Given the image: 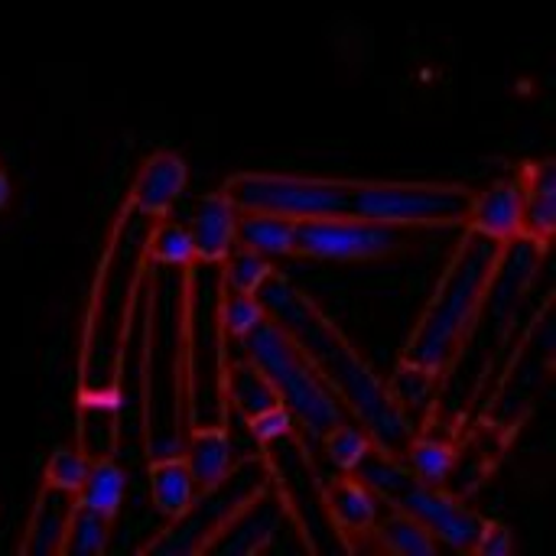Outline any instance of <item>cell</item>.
<instances>
[{
	"label": "cell",
	"mask_w": 556,
	"mask_h": 556,
	"mask_svg": "<svg viewBox=\"0 0 556 556\" xmlns=\"http://www.w3.org/2000/svg\"><path fill=\"white\" fill-rule=\"evenodd\" d=\"M257 296L267 316H274L303 345L329 391L358 424L368 427L375 443L391 456H404V446L410 443L417 427L410 424L391 388L352 345V339L323 313V306L280 270H274L261 283Z\"/></svg>",
	"instance_id": "obj_1"
},
{
	"label": "cell",
	"mask_w": 556,
	"mask_h": 556,
	"mask_svg": "<svg viewBox=\"0 0 556 556\" xmlns=\"http://www.w3.org/2000/svg\"><path fill=\"white\" fill-rule=\"evenodd\" d=\"M508 251L511 244H502L476 228H463L440 280L433 283V293L420 309V319L401 349V365L433 378L456 365L459 352L482 323L492 290L508 264Z\"/></svg>",
	"instance_id": "obj_2"
},
{
	"label": "cell",
	"mask_w": 556,
	"mask_h": 556,
	"mask_svg": "<svg viewBox=\"0 0 556 556\" xmlns=\"http://www.w3.org/2000/svg\"><path fill=\"white\" fill-rule=\"evenodd\" d=\"M124 225H127V205H121V215L111 228L108 248L101 254L88 316H85V339H81V404L101 407L117 404V371H121V352L130 326V306L140 290V280L127 290H121L117 300H111V287L117 277V261L124 248Z\"/></svg>",
	"instance_id": "obj_3"
},
{
	"label": "cell",
	"mask_w": 556,
	"mask_h": 556,
	"mask_svg": "<svg viewBox=\"0 0 556 556\" xmlns=\"http://www.w3.org/2000/svg\"><path fill=\"white\" fill-rule=\"evenodd\" d=\"M244 358L270 381L280 404L293 414L296 427L313 437H323L332 424H339L349 410L329 391L303 345L274 319L267 316L248 339H241Z\"/></svg>",
	"instance_id": "obj_4"
},
{
	"label": "cell",
	"mask_w": 556,
	"mask_h": 556,
	"mask_svg": "<svg viewBox=\"0 0 556 556\" xmlns=\"http://www.w3.org/2000/svg\"><path fill=\"white\" fill-rule=\"evenodd\" d=\"M476 189L446 179H355L352 212L401 228H463Z\"/></svg>",
	"instance_id": "obj_5"
},
{
	"label": "cell",
	"mask_w": 556,
	"mask_h": 556,
	"mask_svg": "<svg viewBox=\"0 0 556 556\" xmlns=\"http://www.w3.org/2000/svg\"><path fill=\"white\" fill-rule=\"evenodd\" d=\"M257 463H261V456L248 459L244 466H235L228 472V479H222L218 485L202 489L195 495V502L189 505V511L179 521H173L166 531L150 538L140 551L143 554H208L212 544L228 531V525L264 489H270V466L264 459L261 472H254Z\"/></svg>",
	"instance_id": "obj_6"
},
{
	"label": "cell",
	"mask_w": 556,
	"mask_h": 556,
	"mask_svg": "<svg viewBox=\"0 0 556 556\" xmlns=\"http://www.w3.org/2000/svg\"><path fill=\"white\" fill-rule=\"evenodd\" d=\"M355 179L345 176H300V173H231L222 192L238 212H270L283 218H316L352 212Z\"/></svg>",
	"instance_id": "obj_7"
},
{
	"label": "cell",
	"mask_w": 556,
	"mask_h": 556,
	"mask_svg": "<svg viewBox=\"0 0 556 556\" xmlns=\"http://www.w3.org/2000/svg\"><path fill=\"white\" fill-rule=\"evenodd\" d=\"M414 231L365 218L355 212L296 218L293 228V257L323 261V264H371L397 257L410 248Z\"/></svg>",
	"instance_id": "obj_8"
},
{
	"label": "cell",
	"mask_w": 556,
	"mask_h": 556,
	"mask_svg": "<svg viewBox=\"0 0 556 556\" xmlns=\"http://www.w3.org/2000/svg\"><path fill=\"white\" fill-rule=\"evenodd\" d=\"M394 508L414 515L440 541L443 551H456V554H476L489 521L476 508H469L459 495H450L446 485H424V482H414L394 502Z\"/></svg>",
	"instance_id": "obj_9"
},
{
	"label": "cell",
	"mask_w": 556,
	"mask_h": 556,
	"mask_svg": "<svg viewBox=\"0 0 556 556\" xmlns=\"http://www.w3.org/2000/svg\"><path fill=\"white\" fill-rule=\"evenodd\" d=\"M189 186V166L176 150H153L134 173V182L127 189L124 205L137 215V218H169V212L176 208V202L182 199Z\"/></svg>",
	"instance_id": "obj_10"
},
{
	"label": "cell",
	"mask_w": 556,
	"mask_h": 556,
	"mask_svg": "<svg viewBox=\"0 0 556 556\" xmlns=\"http://www.w3.org/2000/svg\"><path fill=\"white\" fill-rule=\"evenodd\" d=\"M323 505L336 528V534L355 547L358 541H368L375 525L391 511V505L355 472H339L323 485Z\"/></svg>",
	"instance_id": "obj_11"
},
{
	"label": "cell",
	"mask_w": 556,
	"mask_h": 556,
	"mask_svg": "<svg viewBox=\"0 0 556 556\" xmlns=\"http://www.w3.org/2000/svg\"><path fill=\"white\" fill-rule=\"evenodd\" d=\"M463 228H476L502 244H521L525 241V179L521 169L495 179L482 192L476 189L469 218Z\"/></svg>",
	"instance_id": "obj_12"
},
{
	"label": "cell",
	"mask_w": 556,
	"mask_h": 556,
	"mask_svg": "<svg viewBox=\"0 0 556 556\" xmlns=\"http://www.w3.org/2000/svg\"><path fill=\"white\" fill-rule=\"evenodd\" d=\"M189 235H192V251H195V264L202 267H218L238 244V208L235 202L215 189L205 192L189 218Z\"/></svg>",
	"instance_id": "obj_13"
},
{
	"label": "cell",
	"mask_w": 556,
	"mask_h": 556,
	"mask_svg": "<svg viewBox=\"0 0 556 556\" xmlns=\"http://www.w3.org/2000/svg\"><path fill=\"white\" fill-rule=\"evenodd\" d=\"M179 453L186 456L192 479L202 489L218 485L222 479H228V472L235 469V450H231V433L225 424H208V427H189L182 433V446Z\"/></svg>",
	"instance_id": "obj_14"
},
{
	"label": "cell",
	"mask_w": 556,
	"mask_h": 556,
	"mask_svg": "<svg viewBox=\"0 0 556 556\" xmlns=\"http://www.w3.org/2000/svg\"><path fill=\"white\" fill-rule=\"evenodd\" d=\"M150 502H153V511L173 525L179 521L189 505L195 502L199 495V485L192 479V469L186 463L182 453H166V456H150Z\"/></svg>",
	"instance_id": "obj_15"
},
{
	"label": "cell",
	"mask_w": 556,
	"mask_h": 556,
	"mask_svg": "<svg viewBox=\"0 0 556 556\" xmlns=\"http://www.w3.org/2000/svg\"><path fill=\"white\" fill-rule=\"evenodd\" d=\"M518 169L525 179V241L544 251L556 228L554 160H531Z\"/></svg>",
	"instance_id": "obj_16"
},
{
	"label": "cell",
	"mask_w": 556,
	"mask_h": 556,
	"mask_svg": "<svg viewBox=\"0 0 556 556\" xmlns=\"http://www.w3.org/2000/svg\"><path fill=\"white\" fill-rule=\"evenodd\" d=\"M72 505H75V495L42 485L33 502V511H29V521H26V531L20 541V554H59V541H62Z\"/></svg>",
	"instance_id": "obj_17"
},
{
	"label": "cell",
	"mask_w": 556,
	"mask_h": 556,
	"mask_svg": "<svg viewBox=\"0 0 556 556\" xmlns=\"http://www.w3.org/2000/svg\"><path fill=\"white\" fill-rule=\"evenodd\" d=\"M124 498H127V472H124V466L114 456L88 459V472H85L81 489L75 492V502L114 525L121 508H124Z\"/></svg>",
	"instance_id": "obj_18"
},
{
	"label": "cell",
	"mask_w": 556,
	"mask_h": 556,
	"mask_svg": "<svg viewBox=\"0 0 556 556\" xmlns=\"http://www.w3.org/2000/svg\"><path fill=\"white\" fill-rule=\"evenodd\" d=\"M368 541H375L378 551L394 556H437L443 551L440 541H437L414 515H407V511H401V508H391V511L375 525V531H371Z\"/></svg>",
	"instance_id": "obj_19"
},
{
	"label": "cell",
	"mask_w": 556,
	"mask_h": 556,
	"mask_svg": "<svg viewBox=\"0 0 556 556\" xmlns=\"http://www.w3.org/2000/svg\"><path fill=\"white\" fill-rule=\"evenodd\" d=\"M293 228L296 218L270 215V212H238V244L270 261L293 257Z\"/></svg>",
	"instance_id": "obj_20"
},
{
	"label": "cell",
	"mask_w": 556,
	"mask_h": 556,
	"mask_svg": "<svg viewBox=\"0 0 556 556\" xmlns=\"http://www.w3.org/2000/svg\"><path fill=\"white\" fill-rule=\"evenodd\" d=\"M410 469V476L424 485H446L456 463H459V450L453 440L433 437V433H414L410 443L404 446L401 456Z\"/></svg>",
	"instance_id": "obj_21"
},
{
	"label": "cell",
	"mask_w": 556,
	"mask_h": 556,
	"mask_svg": "<svg viewBox=\"0 0 556 556\" xmlns=\"http://www.w3.org/2000/svg\"><path fill=\"white\" fill-rule=\"evenodd\" d=\"M225 397L238 407V414L244 420H251L261 410H270L280 404L277 391L270 388V381L244 358L238 355L228 368H225Z\"/></svg>",
	"instance_id": "obj_22"
},
{
	"label": "cell",
	"mask_w": 556,
	"mask_h": 556,
	"mask_svg": "<svg viewBox=\"0 0 556 556\" xmlns=\"http://www.w3.org/2000/svg\"><path fill=\"white\" fill-rule=\"evenodd\" d=\"M143 257L150 267L160 270H186L195 264V251H192V235L186 225L169 222V218H156L150 235L143 238Z\"/></svg>",
	"instance_id": "obj_23"
},
{
	"label": "cell",
	"mask_w": 556,
	"mask_h": 556,
	"mask_svg": "<svg viewBox=\"0 0 556 556\" xmlns=\"http://www.w3.org/2000/svg\"><path fill=\"white\" fill-rule=\"evenodd\" d=\"M323 450H326V459L339 469V472H355L358 463L378 446L375 437L368 433L365 424H358L352 414H345L339 424H332L323 437Z\"/></svg>",
	"instance_id": "obj_24"
},
{
	"label": "cell",
	"mask_w": 556,
	"mask_h": 556,
	"mask_svg": "<svg viewBox=\"0 0 556 556\" xmlns=\"http://www.w3.org/2000/svg\"><path fill=\"white\" fill-rule=\"evenodd\" d=\"M111 541V521L88 511L85 505H72L62 541H59V554L62 556H98L108 551Z\"/></svg>",
	"instance_id": "obj_25"
},
{
	"label": "cell",
	"mask_w": 556,
	"mask_h": 556,
	"mask_svg": "<svg viewBox=\"0 0 556 556\" xmlns=\"http://www.w3.org/2000/svg\"><path fill=\"white\" fill-rule=\"evenodd\" d=\"M274 261L251 251V248H241L235 244V251L218 264V277H222V290L228 293H257L261 283L274 274Z\"/></svg>",
	"instance_id": "obj_26"
},
{
	"label": "cell",
	"mask_w": 556,
	"mask_h": 556,
	"mask_svg": "<svg viewBox=\"0 0 556 556\" xmlns=\"http://www.w3.org/2000/svg\"><path fill=\"white\" fill-rule=\"evenodd\" d=\"M218 296H222L218 300V326H222V336L231 339V342L248 339L267 319V309H264L257 293H228V290H222Z\"/></svg>",
	"instance_id": "obj_27"
},
{
	"label": "cell",
	"mask_w": 556,
	"mask_h": 556,
	"mask_svg": "<svg viewBox=\"0 0 556 556\" xmlns=\"http://www.w3.org/2000/svg\"><path fill=\"white\" fill-rule=\"evenodd\" d=\"M85 472H88V456L85 450L78 446H55L42 466V485L46 489H55V492H65V495H75L85 482Z\"/></svg>",
	"instance_id": "obj_28"
},
{
	"label": "cell",
	"mask_w": 556,
	"mask_h": 556,
	"mask_svg": "<svg viewBox=\"0 0 556 556\" xmlns=\"http://www.w3.org/2000/svg\"><path fill=\"white\" fill-rule=\"evenodd\" d=\"M244 424L254 433V440L264 443V446H274V443H280V440H287V437L296 433V420H293V414L283 404H277L270 410H261V414H254Z\"/></svg>",
	"instance_id": "obj_29"
},
{
	"label": "cell",
	"mask_w": 556,
	"mask_h": 556,
	"mask_svg": "<svg viewBox=\"0 0 556 556\" xmlns=\"http://www.w3.org/2000/svg\"><path fill=\"white\" fill-rule=\"evenodd\" d=\"M479 556H511L515 554V534L508 525L502 521H485V531L479 538V547H476Z\"/></svg>",
	"instance_id": "obj_30"
},
{
	"label": "cell",
	"mask_w": 556,
	"mask_h": 556,
	"mask_svg": "<svg viewBox=\"0 0 556 556\" xmlns=\"http://www.w3.org/2000/svg\"><path fill=\"white\" fill-rule=\"evenodd\" d=\"M10 195H13V186H10V176H7L3 166H0V212L10 205Z\"/></svg>",
	"instance_id": "obj_31"
}]
</instances>
